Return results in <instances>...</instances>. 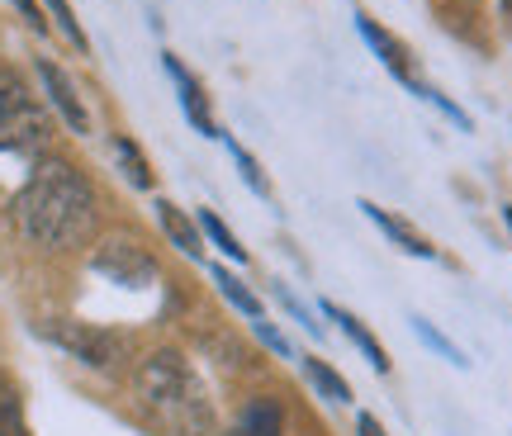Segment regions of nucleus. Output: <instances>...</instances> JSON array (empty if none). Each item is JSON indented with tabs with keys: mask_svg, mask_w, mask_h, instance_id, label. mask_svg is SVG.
<instances>
[{
	"mask_svg": "<svg viewBox=\"0 0 512 436\" xmlns=\"http://www.w3.org/2000/svg\"><path fill=\"white\" fill-rule=\"evenodd\" d=\"M15 209H19L24 233L34 237L38 247H53V252L81 247L95 228L91 181H86L72 162H57V157L34 166V176L19 190Z\"/></svg>",
	"mask_w": 512,
	"mask_h": 436,
	"instance_id": "f257e3e1",
	"label": "nucleus"
},
{
	"mask_svg": "<svg viewBox=\"0 0 512 436\" xmlns=\"http://www.w3.org/2000/svg\"><path fill=\"white\" fill-rule=\"evenodd\" d=\"M138 403L166 436H209L214 432V399L190 370L181 351H152L138 370Z\"/></svg>",
	"mask_w": 512,
	"mask_h": 436,
	"instance_id": "f03ea898",
	"label": "nucleus"
},
{
	"mask_svg": "<svg viewBox=\"0 0 512 436\" xmlns=\"http://www.w3.org/2000/svg\"><path fill=\"white\" fill-rule=\"evenodd\" d=\"M48 114L34 100V91L24 86V76L0 67V152H38L48 143Z\"/></svg>",
	"mask_w": 512,
	"mask_h": 436,
	"instance_id": "7ed1b4c3",
	"label": "nucleus"
},
{
	"mask_svg": "<svg viewBox=\"0 0 512 436\" xmlns=\"http://www.w3.org/2000/svg\"><path fill=\"white\" fill-rule=\"evenodd\" d=\"M43 337L57 342L67 356H76L91 370H114L124 361V337H114L105 327H86V323H43Z\"/></svg>",
	"mask_w": 512,
	"mask_h": 436,
	"instance_id": "20e7f679",
	"label": "nucleus"
},
{
	"mask_svg": "<svg viewBox=\"0 0 512 436\" xmlns=\"http://www.w3.org/2000/svg\"><path fill=\"white\" fill-rule=\"evenodd\" d=\"M95 271L110 275L114 285H147V280H157V261L133 237H110L95 252Z\"/></svg>",
	"mask_w": 512,
	"mask_h": 436,
	"instance_id": "39448f33",
	"label": "nucleus"
},
{
	"mask_svg": "<svg viewBox=\"0 0 512 436\" xmlns=\"http://www.w3.org/2000/svg\"><path fill=\"white\" fill-rule=\"evenodd\" d=\"M38 81H43V91H48L53 109L62 114V124L72 128V133H91V114H86V105H81V95H76L72 76L62 72L57 62H48V57H38Z\"/></svg>",
	"mask_w": 512,
	"mask_h": 436,
	"instance_id": "423d86ee",
	"label": "nucleus"
},
{
	"mask_svg": "<svg viewBox=\"0 0 512 436\" xmlns=\"http://www.w3.org/2000/svg\"><path fill=\"white\" fill-rule=\"evenodd\" d=\"M162 62H166V72H171V81H176V91H181V105H185V114H190V124L200 128L204 138H223L219 124H214V114H209V100H204V86L195 81V72H190L176 53H166Z\"/></svg>",
	"mask_w": 512,
	"mask_h": 436,
	"instance_id": "0eeeda50",
	"label": "nucleus"
},
{
	"mask_svg": "<svg viewBox=\"0 0 512 436\" xmlns=\"http://www.w3.org/2000/svg\"><path fill=\"white\" fill-rule=\"evenodd\" d=\"M356 29H361V38H366L370 48H375V57H380L384 67L399 76L403 86H413V91H418V81H413V57H408V48H403L399 38L389 34V29H380V24H375V19H370L366 10L356 15Z\"/></svg>",
	"mask_w": 512,
	"mask_h": 436,
	"instance_id": "6e6552de",
	"label": "nucleus"
},
{
	"mask_svg": "<svg viewBox=\"0 0 512 436\" xmlns=\"http://www.w3.org/2000/svg\"><path fill=\"white\" fill-rule=\"evenodd\" d=\"M361 209H366V218H375V223H380V233L389 237V242H399L408 256L437 261V247H432V242H427V237H422L413 223H403V218H394L389 209H380V204H370V200H361Z\"/></svg>",
	"mask_w": 512,
	"mask_h": 436,
	"instance_id": "1a4fd4ad",
	"label": "nucleus"
},
{
	"mask_svg": "<svg viewBox=\"0 0 512 436\" xmlns=\"http://www.w3.org/2000/svg\"><path fill=\"white\" fill-rule=\"evenodd\" d=\"M323 313H328L332 323H337V327H342V332H347V337H351V346H356V351H361V356H366V361L375 365L380 375H389V351H384V346H380V337H375V332H370V327L361 323V318H351V313L342 309V304H323Z\"/></svg>",
	"mask_w": 512,
	"mask_h": 436,
	"instance_id": "9d476101",
	"label": "nucleus"
},
{
	"mask_svg": "<svg viewBox=\"0 0 512 436\" xmlns=\"http://www.w3.org/2000/svg\"><path fill=\"white\" fill-rule=\"evenodd\" d=\"M228 436H285V408L275 399H252Z\"/></svg>",
	"mask_w": 512,
	"mask_h": 436,
	"instance_id": "9b49d317",
	"label": "nucleus"
},
{
	"mask_svg": "<svg viewBox=\"0 0 512 436\" xmlns=\"http://www.w3.org/2000/svg\"><path fill=\"white\" fill-rule=\"evenodd\" d=\"M157 223H162L166 228V237H171V242H176V247H181L185 256H195V261H204V242H200V228H195V223H190V218L181 214V209H176V204H157Z\"/></svg>",
	"mask_w": 512,
	"mask_h": 436,
	"instance_id": "f8f14e48",
	"label": "nucleus"
},
{
	"mask_svg": "<svg viewBox=\"0 0 512 436\" xmlns=\"http://www.w3.org/2000/svg\"><path fill=\"white\" fill-rule=\"evenodd\" d=\"M304 375L313 380V389L323 394V399H332V403H351V384L332 370L328 361H318V356H304Z\"/></svg>",
	"mask_w": 512,
	"mask_h": 436,
	"instance_id": "ddd939ff",
	"label": "nucleus"
},
{
	"mask_svg": "<svg viewBox=\"0 0 512 436\" xmlns=\"http://www.w3.org/2000/svg\"><path fill=\"white\" fill-rule=\"evenodd\" d=\"M214 285H219L223 299H228V304H238V309L247 313L252 323H256V318H266V313H261V299H256V294L247 290V285H242V280H238L233 271H223V266H214Z\"/></svg>",
	"mask_w": 512,
	"mask_h": 436,
	"instance_id": "4468645a",
	"label": "nucleus"
},
{
	"mask_svg": "<svg viewBox=\"0 0 512 436\" xmlns=\"http://www.w3.org/2000/svg\"><path fill=\"white\" fill-rule=\"evenodd\" d=\"M200 228L209 233V242H214V247H219L228 261H247V247H242L238 237H233V228H228V223H223L214 209H200Z\"/></svg>",
	"mask_w": 512,
	"mask_h": 436,
	"instance_id": "2eb2a0df",
	"label": "nucleus"
},
{
	"mask_svg": "<svg viewBox=\"0 0 512 436\" xmlns=\"http://www.w3.org/2000/svg\"><path fill=\"white\" fill-rule=\"evenodd\" d=\"M114 157H119L124 176L138 185V190H152V166H147V157L138 152V143H133V138H114Z\"/></svg>",
	"mask_w": 512,
	"mask_h": 436,
	"instance_id": "dca6fc26",
	"label": "nucleus"
},
{
	"mask_svg": "<svg viewBox=\"0 0 512 436\" xmlns=\"http://www.w3.org/2000/svg\"><path fill=\"white\" fill-rule=\"evenodd\" d=\"M0 436H29V422H24L19 394L10 389V384H0Z\"/></svg>",
	"mask_w": 512,
	"mask_h": 436,
	"instance_id": "f3484780",
	"label": "nucleus"
},
{
	"mask_svg": "<svg viewBox=\"0 0 512 436\" xmlns=\"http://www.w3.org/2000/svg\"><path fill=\"white\" fill-rule=\"evenodd\" d=\"M43 5H48V10H53L57 29H62V34H67V38H72L76 48H91V43H86V29H81V24H76V15H72V5H67V0H43Z\"/></svg>",
	"mask_w": 512,
	"mask_h": 436,
	"instance_id": "a211bd4d",
	"label": "nucleus"
},
{
	"mask_svg": "<svg viewBox=\"0 0 512 436\" xmlns=\"http://www.w3.org/2000/svg\"><path fill=\"white\" fill-rule=\"evenodd\" d=\"M413 327H418V337H422V342L432 346V351H441V356H446L451 365H470V361H465V351H460V346H451L446 337H441V332H432V323H422V318H413Z\"/></svg>",
	"mask_w": 512,
	"mask_h": 436,
	"instance_id": "6ab92c4d",
	"label": "nucleus"
},
{
	"mask_svg": "<svg viewBox=\"0 0 512 436\" xmlns=\"http://www.w3.org/2000/svg\"><path fill=\"white\" fill-rule=\"evenodd\" d=\"M228 147H233V162L242 166V181L252 185L256 195H271V185H266V176H261V166H256V162H252V157H247V152H242L238 143H228Z\"/></svg>",
	"mask_w": 512,
	"mask_h": 436,
	"instance_id": "aec40b11",
	"label": "nucleus"
},
{
	"mask_svg": "<svg viewBox=\"0 0 512 436\" xmlns=\"http://www.w3.org/2000/svg\"><path fill=\"white\" fill-rule=\"evenodd\" d=\"M256 337H261V342H266V346H271V351H275V356H290V342H285V337H280V332H275V327L271 323H266V318H256Z\"/></svg>",
	"mask_w": 512,
	"mask_h": 436,
	"instance_id": "412c9836",
	"label": "nucleus"
},
{
	"mask_svg": "<svg viewBox=\"0 0 512 436\" xmlns=\"http://www.w3.org/2000/svg\"><path fill=\"white\" fill-rule=\"evenodd\" d=\"M15 10H19V15H24V19H29V24H34L38 34H43V29H48V19L38 15V5H34V0H15Z\"/></svg>",
	"mask_w": 512,
	"mask_h": 436,
	"instance_id": "4be33fe9",
	"label": "nucleus"
},
{
	"mask_svg": "<svg viewBox=\"0 0 512 436\" xmlns=\"http://www.w3.org/2000/svg\"><path fill=\"white\" fill-rule=\"evenodd\" d=\"M356 436H389L380 427V418H370V413H361V418H356Z\"/></svg>",
	"mask_w": 512,
	"mask_h": 436,
	"instance_id": "5701e85b",
	"label": "nucleus"
},
{
	"mask_svg": "<svg viewBox=\"0 0 512 436\" xmlns=\"http://www.w3.org/2000/svg\"><path fill=\"white\" fill-rule=\"evenodd\" d=\"M498 5H503V10H508V15H512V0H498Z\"/></svg>",
	"mask_w": 512,
	"mask_h": 436,
	"instance_id": "b1692460",
	"label": "nucleus"
},
{
	"mask_svg": "<svg viewBox=\"0 0 512 436\" xmlns=\"http://www.w3.org/2000/svg\"><path fill=\"white\" fill-rule=\"evenodd\" d=\"M503 218H508V228H512V209H503Z\"/></svg>",
	"mask_w": 512,
	"mask_h": 436,
	"instance_id": "393cba45",
	"label": "nucleus"
}]
</instances>
